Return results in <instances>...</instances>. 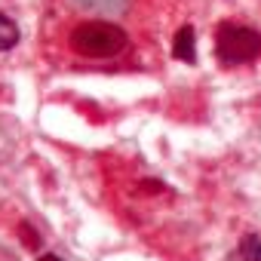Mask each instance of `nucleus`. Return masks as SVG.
<instances>
[{"label":"nucleus","instance_id":"nucleus-1","mask_svg":"<svg viewBox=\"0 0 261 261\" xmlns=\"http://www.w3.org/2000/svg\"><path fill=\"white\" fill-rule=\"evenodd\" d=\"M68 43L83 59H111L126 49L129 34L114 22H80L68 34Z\"/></svg>","mask_w":261,"mask_h":261},{"label":"nucleus","instance_id":"nucleus-2","mask_svg":"<svg viewBox=\"0 0 261 261\" xmlns=\"http://www.w3.org/2000/svg\"><path fill=\"white\" fill-rule=\"evenodd\" d=\"M215 56L228 68L258 59L261 56V31L246 28V25H234V22L218 25V31H215Z\"/></svg>","mask_w":261,"mask_h":261},{"label":"nucleus","instance_id":"nucleus-3","mask_svg":"<svg viewBox=\"0 0 261 261\" xmlns=\"http://www.w3.org/2000/svg\"><path fill=\"white\" fill-rule=\"evenodd\" d=\"M172 56L181 59V62H188V65L197 62V53H194V28L191 25H181L178 28L175 40H172Z\"/></svg>","mask_w":261,"mask_h":261},{"label":"nucleus","instance_id":"nucleus-4","mask_svg":"<svg viewBox=\"0 0 261 261\" xmlns=\"http://www.w3.org/2000/svg\"><path fill=\"white\" fill-rule=\"evenodd\" d=\"M19 25L10 19V16H4L0 13V53H7V49H13L16 43H19Z\"/></svg>","mask_w":261,"mask_h":261},{"label":"nucleus","instance_id":"nucleus-5","mask_svg":"<svg viewBox=\"0 0 261 261\" xmlns=\"http://www.w3.org/2000/svg\"><path fill=\"white\" fill-rule=\"evenodd\" d=\"M240 255H243V261H261V237L246 234L240 240Z\"/></svg>","mask_w":261,"mask_h":261},{"label":"nucleus","instance_id":"nucleus-6","mask_svg":"<svg viewBox=\"0 0 261 261\" xmlns=\"http://www.w3.org/2000/svg\"><path fill=\"white\" fill-rule=\"evenodd\" d=\"M19 234H22L25 246H31V249H37V246H40V243H37V237H34V231H31L28 225H22V228H19Z\"/></svg>","mask_w":261,"mask_h":261},{"label":"nucleus","instance_id":"nucleus-7","mask_svg":"<svg viewBox=\"0 0 261 261\" xmlns=\"http://www.w3.org/2000/svg\"><path fill=\"white\" fill-rule=\"evenodd\" d=\"M37 261H62V258H59V255H49V252H46V255H40Z\"/></svg>","mask_w":261,"mask_h":261}]
</instances>
